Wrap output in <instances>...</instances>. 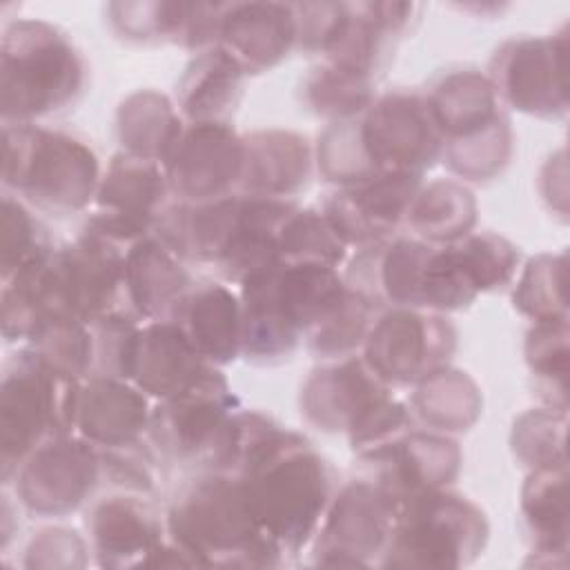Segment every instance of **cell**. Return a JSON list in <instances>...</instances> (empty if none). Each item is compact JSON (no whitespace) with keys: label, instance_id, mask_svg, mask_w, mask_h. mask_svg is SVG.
<instances>
[{"label":"cell","instance_id":"1","mask_svg":"<svg viewBox=\"0 0 570 570\" xmlns=\"http://www.w3.org/2000/svg\"><path fill=\"white\" fill-rule=\"evenodd\" d=\"M441 163V134L423 89L376 94L354 118L327 122L314 142L316 174L347 187L383 174L423 178Z\"/></svg>","mask_w":570,"mask_h":570},{"label":"cell","instance_id":"2","mask_svg":"<svg viewBox=\"0 0 570 570\" xmlns=\"http://www.w3.org/2000/svg\"><path fill=\"white\" fill-rule=\"evenodd\" d=\"M236 476L258 525L285 559L309 548L336 488L330 461L307 436L281 425Z\"/></svg>","mask_w":570,"mask_h":570},{"label":"cell","instance_id":"3","mask_svg":"<svg viewBox=\"0 0 570 570\" xmlns=\"http://www.w3.org/2000/svg\"><path fill=\"white\" fill-rule=\"evenodd\" d=\"M338 267L278 261L238 285L243 309V358L254 365L287 361L307 332L345 296Z\"/></svg>","mask_w":570,"mask_h":570},{"label":"cell","instance_id":"4","mask_svg":"<svg viewBox=\"0 0 570 570\" xmlns=\"http://www.w3.org/2000/svg\"><path fill=\"white\" fill-rule=\"evenodd\" d=\"M165 528L191 566L278 568L287 561L258 525L236 474L196 472L167 505Z\"/></svg>","mask_w":570,"mask_h":570},{"label":"cell","instance_id":"5","mask_svg":"<svg viewBox=\"0 0 570 570\" xmlns=\"http://www.w3.org/2000/svg\"><path fill=\"white\" fill-rule=\"evenodd\" d=\"M87 60L58 24L16 18L0 36L2 125H38L73 107L87 87Z\"/></svg>","mask_w":570,"mask_h":570},{"label":"cell","instance_id":"6","mask_svg":"<svg viewBox=\"0 0 570 570\" xmlns=\"http://www.w3.org/2000/svg\"><path fill=\"white\" fill-rule=\"evenodd\" d=\"M425 91L441 134V163L465 185L497 180L514 154V131L488 76L476 67L439 73Z\"/></svg>","mask_w":570,"mask_h":570},{"label":"cell","instance_id":"7","mask_svg":"<svg viewBox=\"0 0 570 570\" xmlns=\"http://www.w3.org/2000/svg\"><path fill=\"white\" fill-rule=\"evenodd\" d=\"M102 167L78 134L47 125H2V185L36 212L91 209Z\"/></svg>","mask_w":570,"mask_h":570},{"label":"cell","instance_id":"8","mask_svg":"<svg viewBox=\"0 0 570 570\" xmlns=\"http://www.w3.org/2000/svg\"><path fill=\"white\" fill-rule=\"evenodd\" d=\"M82 379L22 345L4 361L0 383L2 485L42 443L76 432Z\"/></svg>","mask_w":570,"mask_h":570},{"label":"cell","instance_id":"9","mask_svg":"<svg viewBox=\"0 0 570 570\" xmlns=\"http://www.w3.org/2000/svg\"><path fill=\"white\" fill-rule=\"evenodd\" d=\"M488 541L481 505L452 488L430 490L401 501L379 568H463L483 554Z\"/></svg>","mask_w":570,"mask_h":570},{"label":"cell","instance_id":"10","mask_svg":"<svg viewBox=\"0 0 570 570\" xmlns=\"http://www.w3.org/2000/svg\"><path fill=\"white\" fill-rule=\"evenodd\" d=\"M238 407L223 367L212 365L183 392L156 401L147 441L158 459L205 472L214 465Z\"/></svg>","mask_w":570,"mask_h":570},{"label":"cell","instance_id":"11","mask_svg":"<svg viewBox=\"0 0 570 570\" xmlns=\"http://www.w3.org/2000/svg\"><path fill=\"white\" fill-rule=\"evenodd\" d=\"M401 501L365 476L341 483L309 543L314 566L379 568Z\"/></svg>","mask_w":570,"mask_h":570},{"label":"cell","instance_id":"12","mask_svg":"<svg viewBox=\"0 0 570 570\" xmlns=\"http://www.w3.org/2000/svg\"><path fill=\"white\" fill-rule=\"evenodd\" d=\"M456 347L459 332L448 314L385 307L374 314L361 356L390 387H412L450 365Z\"/></svg>","mask_w":570,"mask_h":570},{"label":"cell","instance_id":"13","mask_svg":"<svg viewBox=\"0 0 570 570\" xmlns=\"http://www.w3.org/2000/svg\"><path fill=\"white\" fill-rule=\"evenodd\" d=\"M485 76L503 107L541 120L566 118L568 27L548 36L508 38L494 49Z\"/></svg>","mask_w":570,"mask_h":570},{"label":"cell","instance_id":"14","mask_svg":"<svg viewBox=\"0 0 570 570\" xmlns=\"http://www.w3.org/2000/svg\"><path fill=\"white\" fill-rule=\"evenodd\" d=\"M16 503L38 519H62L89 505L105 488L100 450L78 432L33 450L4 485Z\"/></svg>","mask_w":570,"mask_h":570},{"label":"cell","instance_id":"15","mask_svg":"<svg viewBox=\"0 0 570 570\" xmlns=\"http://www.w3.org/2000/svg\"><path fill=\"white\" fill-rule=\"evenodd\" d=\"M169 203L171 189L163 165L116 151L102 167L82 232L127 249L156 232Z\"/></svg>","mask_w":570,"mask_h":570},{"label":"cell","instance_id":"16","mask_svg":"<svg viewBox=\"0 0 570 570\" xmlns=\"http://www.w3.org/2000/svg\"><path fill=\"white\" fill-rule=\"evenodd\" d=\"M392 390L361 354L321 361L301 385L298 410L309 428L352 443L394 399Z\"/></svg>","mask_w":570,"mask_h":570},{"label":"cell","instance_id":"17","mask_svg":"<svg viewBox=\"0 0 570 570\" xmlns=\"http://www.w3.org/2000/svg\"><path fill=\"white\" fill-rule=\"evenodd\" d=\"M358 476L372 479L399 501L441 488H452L463 468L456 436L421 425L354 454Z\"/></svg>","mask_w":570,"mask_h":570},{"label":"cell","instance_id":"18","mask_svg":"<svg viewBox=\"0 0 570 570\" xmlns=\"http://www.w3.org/2000/svg\"><path fill=\"white\" fill-rule=\"evenodd\" d=\"M85 534L100 568H149L167 541L165 514H158L149 494L111 490L98 492L85 508Z\"/></svg>","mask_w":570,"mask_h":570},{"label":"cell","instance_id":"19","mask_svg":"<svg viewBox=\"0 0 570 570\" xmlns=\"http://www.w3.org/2000/svg\"><path fill=\"white\" fill-rule=\"evenodd\" d=\"M163 169L178 203L236 194L243 176V134L232 122H187Z\"/></svg>","mask_w":570,"mask_h":570},{"label":"cell","instance_id":"20","mask_svg":"<svg viewBox=\"0 0 570 570\" xmlns=\"http://www.w3.org/2000/svg\"><path fill=\"white\" fill-rule=\"evenodd\" d=\"M421 183L423 178L405 174L374 176L356 185L336 187L321 212L347 247L374 245L401 234Z\"/></svg>","mask_w":570,"mask_h":570},{"label":"cell","instance_id":"21","mask_svg":"<svg viewBox=\"0 0 570 570\" xmlns=\"http://www.w3.org/2000/svg\"><path fill=\"white\" fill-rule=\"evenodd\" d=\"M216 45L229 51L247 76L278 67L296 51L292 2H220Z\"/></svg>","mask_w":570,"mask_h":570},{"label":"cell","instance_id":"22","mask_svg":"<svg viewBox=\"0 0 570 570\" xmlns=\"http://www.w3.org/2000/svg\"><path fill=\"white\" fill-rule=\"evenodd\" d=\"M314 171V145L307 136L281 127L243 134L240 194L294 200Z\"/></svg>","mask_w":570,"mask_h":570},{"label":"cell","instance_id":"23","mask_svg":"<svg viewBox=\"0 0 570 570\" xmlns=\"http://www.w3.org/2000/svg\"><path fill=\"white\" fill-rule=\"evenodd\" d=\"M151 399L127 379L89 376L82 381L76 432L96 448H127L147 441Z\"/></svg>","mask_w":570,"mask_h":570},{"label":"cell","instance_id":"24","mask_svg":"<svg viewBox=\"0 0 570 570\" xmlns=\"http://www.w3.org/2000/svg\"><path fill=\"white\" fill-rule=\"evenodd\" d=\"M191 287L187 263L156 234L125 249L122 303L138 321L169 318Z\"/></svg>","mask_w":570,"mask_h":570},{"label":"cell","instance_id":"25","mask_svg":"<svg viewBox=\"0 0 570 570\" xmlns=\"http://www.w3.org/2000/svg\"><path fill=\"white\" fill-rule=\"evenodd\" d=\"M212 363L194 347L174 318L147 321L140 325L131 381L151 399H169L198 381Z\"/></svg>","mask_w":570,"mask_h":570},{"label":"cell","instance_id":"26","mask_svg":"<svg viewBox=\"0 0 570 570\" xmlns=\"http://www.w3.org/2000/svg\"><path fill=\"white\" fill-rule=\"evenodd\" d=\"M169 318L185 330L200 356L216 367H225L243 354L240 296L225 283H194Z\"/></svg>","mask_w":570,"mask_h":570},{"label":"cell","instance_id":"27","mask_svg":"<svg viewBox=\"0 0 570 570\" xmlns=\"http://www.w3.org/2000/svg\"><path fill=\"white\" fill-rule=\"evenodd\" d=\"M519 512L530 541L525 566H568V465L528 470L519 492Z\"/></svg>","mask_w":570,"mask_h":570},{"label":"cell","instance_id":"28","mask_svg":"<svg viewBox=\"0 0 570 570\" xmlns=\"http://www.w3.org/2000/svg\"><path fill=\"white\" fill-rule=\"evenodd\" d=\"M247 71L214 45L194 53L176 85V107L185 122H232L245 91Z\"/></svg>","mask_w":570,"mask_h":570},{"label":"cell","instance_id":"29","mask_svg":"<svg viewBox=\"0 0 570 570\" xmlns=\"http://www.w3.org/2000/svg\"><path fill=\"white\" fill-rule=\"evenodd\" d=\"M185 125L174 98L154 87L127 94L116 109L120 151L158 165L167 163Z\"/></svg>","mask_w":570,"mask_h":570},{"label":"cell","instance_id":"30","mask_svg":"<svg viewBox=\"0 0 570 570\" xmlns=\"http://www.w3.org/2000/svg\"><path fill=\"white\" fill-rule=\"evenodd\" d=\"M410 396V410L416 425L459 436L470 432L483 414V394L479 383L452 363L428 374Z\"/></svg>","mask_w":570,"mask_h":570},{"label":"cell","instance_id":"31","mask_svg":"<svg viewBox=\"0 0 570 570\" xmlns=\"http://www.w3.org/2000/svg\"><path fill=\"white\" fill-rule=\"evenodd\" d=\"M479 220V203L470 185L456 178H434L421 183L407 216V234L430 243L448 245L474 232Z\"/></svg>","mask_w":570,"mask_h":570},{"label":"cell","instance_id":"32","mask_svg":"<svg viewBox=\"0 0 570 570\" xmlns=\"http://www.w3.org/2000/svg\"><path fill=\"white\" fill-rule=\"evenodd\" d=\"M570 330L568 321L532 323L525 332L523 356L541 405L568 410V370H570Z\"/></svg>","mask_w":570,"mask_h":570},{"label":"cell","instance_id":"33","mask_svg":"<svg viewBox=\"0 0 570 570\" xmlns=\"http://www.w3.org/2000/svg\"><path fill=\"white\" fill-rule=\"evenodd\" d=\"M512 305L530 323L568 321V256L537 254L512 281Z\"/></svg>","mask_w":570,"mask_h":570},{"label":"cell","instance_id":"34","mask_svg":"<svg viewBox=\"0 0 570 570\" xmlns=\"http://www.w3.org/2000/svg\"><path fill=\"white\" fill-rule=\"evenodd\" d=\"M448 247L461 276L476 296L508 289L521 263L519 247L494 232H470L448 243Z\"/></svg>","mask_w":570,"mask_h":570},{"label":"cell","instance_id":"35","mask_svg":"<svg viewBox=\"0 0 570 570\" xmlns=\"http://www.w3.org/2000/svg\"><path fill=\"white\" fill-rule=\"evenodd\" d=\"M194 2L183 0H138L111 2L105 7L114 36L129 45H180Z\"/></svg>","mask_w":570,"mask_h":570},{"label":"cell","instance_id":"36","mask_svg":"<svg viewBox=\"0 0 570 570\" xmlns=\"http://www.w3.org/2000/svg\"><path fill=\"white\" fill-rule=\"evenodd\" d=\"M374 80L327 60L314 65L301 85L305 109L327 122L358 116L374 100Z\"/></svg>","mask_w":570,"mask_h":570},{"label":"cell","instance_id":"37","mask_svg":"<svg viewBox=\"0 0 570 570\" xmlns=\"http://www.w3.org/2000/svg\"><path fill=\"white\" fill-rule=\"evenodd\" d=\"M376 312L347 287L345 296L307 332L303 345L318 363L361 354Z\"/></svg>","mask_w":570,"mask_h":570},{"label":"cell","instance_id":"38","mask_svg":"<svg viewBox=\"0 0 570 570\" xmlns=\"http://www.w3.org/2000/svg\"><path fill=\"white\" fill-rule=\"evenodd\" d=\"M568 410L539 405L521 412L510 430V450L525 470L568 465Z\"/></svg>","mask_w":570,"mask_h":570},{"label":"cell","instance_id":"39","mask_svg":"<svg viewBox=\"0 0 570 570\" xmlns=\"http://www.w3.org/2000/svg\"><path fill=\"white\" fill-rule=\"evenodd\" d=\"M276 240L281 261H309L341 269L350 256V247L316 207L296 205L281 220Z\"/></svg>","mask_w":570,"mask_h":570},{"label":"cell","instance_id":"40","mask_svg":"<svg viewBox=\"0 0 570 570\" xmlns=\"http://www.w3.org/2000/svg\"><path fill=\"white\" fill-rule=\"evenodd\" d=\"M2 258H0V281H7L16 272L49 258L56 245L36 216V209L13 194L2 196Z\"/></svg>","mask_w":570,"mask_h":570},{"label":"cell","instance_id":"41","mask_svg":"<svg viewBox=\"0 0 570 570\" xmlns=\"http://www.w3.org/2000/svg\"><path fill=\"white\" fill-rule=\"evenodd\" d=\"M51 365L78 376L89 379L94 374V332L85 321H51L45 323L29 343Z\"/></svg>","mask_w":570,"mask_h":570},{"label":"cell","instance_id":"42","mask_svg":"<svg viewBox=\"0 0 570 570\" xmlns=\"http://www.w3.org/2000/svg\"><path fill=\"white\" fill-rule=\"evenodd\" d=\"M142 321L129 309H114L91 323L94 332V374L91 376H118L131 381V365Z\"/></svg>","mask_w":570,"mask_h":570},{"label":"cell","instance_id":"43","mask_svg":"<svg viewBox=\"0 0 570 570\" xmlns=\"http://www.w3.org/2000/svg\"><path fill=\"white\" fill-rule=\"evenodd\" d=\"M296 18V51L325 58L343 40L352 2H292Z\"/></svg>","mask_w":570,"mask_h":570},{"label":"cell","instance_id":"44","mask_svg":"<svg viewBox=\"0 0 570 570\" xmlns=\"http://www.w3.org/2000/svg\"><path fill=\"white\" fill-rule=\"evenodd\" d=\"M89 541L76 528L67 525H45L29 537L22 548L24 568H47V570H73L89 563Z\"/></svg>","mask_w":570,"mask_h":570}]
</instances>
